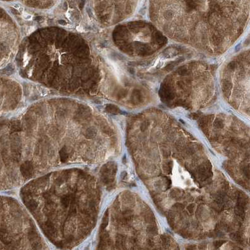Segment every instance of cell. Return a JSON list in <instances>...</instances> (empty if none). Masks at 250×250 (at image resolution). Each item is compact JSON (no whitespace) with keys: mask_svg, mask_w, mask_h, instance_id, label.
<instances>
[{"mask_svg":"<svg viewBox=\"0 0 250 250\" xmlns=\"http://www.w3.org/2000/svg\"><path fill=\"white\" fill-rule=\"evenodd\" d=\"M21 174L23 175V176L26 177H29L32 175L33 167V165L30 162H26L23 164L21 165V168H20Z\"/></svg>","mask_w":250,"mask_h":250,"instance_id":"cell-1","label":"cell"},{"mask_svg":"<svg viewBox=\"0 0 250 250\" xmlns=\"http://www.w3.org/2000/svg\"><path fill=\"white\" fill-rule=\"evenodd\" d=\"M60 158L61 160L62 161H66L68 159V152L67 150L66 149V148L64 147L60 152Z\"/></svg>","mask_w":250,"mask_h":250,"instance_id":"cell-2","label":"cell"},{"mask_svg":"<svg viewBox=\"0 0 250 250\" xmlns=\"http://www.w3.org/2000/svg\"><path fill=\"white\" fill-rule=\"evenodd\" d=\"M24 18L25 19H26V20H28V19H30L31 18V16H30V15H25L24 16Z\"/></svg>","mask_w":250,"mask_h":250,"instance_id":"cell-3","label":"cell"}]
</instances>
